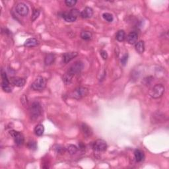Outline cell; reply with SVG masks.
I'll use <instances>...</instances> for the list:
<instances>
[{"label": "cell", "instance_id": "7", "mask_svg": "<svg viewBox=\"0 0 169 169\" xmlns=\"http://www.w3.org/2000/svg\"><path fill=\"white\" fill-rule=\"evenodd\" d=\"M93 149L95 151L104 152L107 149V143L105 140L98 139L95 142Z\"/></svg>", "mask_w": 169, "mask_h": 169}, {"label": "cell", "instance_id": "2", "mask_svg": "<svg viewBox=\"0 0 169 169\" xmlns=\"http://www.w3.org/2000/svg\"><path fill=\"white\" fill-rule=\"evenodd\" d=\"M30 116L31 120H35L41 116L42 113V108L41 105L38 102H34L30 105L29 108Z\"/></svg>", "mask_w": 169, "mask_h": 169}, {"label": "cell", "instance_id": "24", "mask_svg": "<svg viewBox=\"0 0 169 169\" xmlns=\"http://www.w3.org/2000/svg\"><path fill=\"white\" fill-rule=\"evenodd\" d=\"M27 147L32 151H35L37 149V143L34 140H30L28 142Z\"/></svg>", "mask_w": 169, "mask_h": 169}, {"label": "cell", "instance_id": "1", "mask_svg": "<svg viewBox=\"0 0 169 169\" xmlns=\"http://www.w3.org/2000/svg\"><path fill=\"white\" fill-rule=\"evenodd\" d=\"M83 67V63L81 61H77L73 64L64 75L63 81L64 83L66 84H69L71 83L74 76L79 74L82 71Z\"/></svg>", "mask_w": 169, "mask_h": 169}, {"label": "cell", "instance_id": "4", "mask_svg": "<svg viewBox=\"0 0 169 169\" xmlns=\"http://www.w3.org/2000/svg\"><path fill=\"white\" fill-rule=\"evenodd\" d=\"M89 94V90L86 87H80L75 89L70 93V97L75 98L76 100H79Z\"/></svg>", "mask_w": 169, "mask_h": 169}, {"label": "cell", "instance_id": "32", "mask_svg": "<svg viewBox=\"0 0 169 169\" xmlns=\"http://www.w3.org/2000/svg\"><path fill=\"white\" fill-rule=\"evenodd\" d=\"M100 55L101 57H102L104 60H106L107 58H108V53H107L106 51H105V50H101Z\"/></svg>", "mask_w": 169, "mask_h": 169}, {"label": "cell", "instance_id": "19", "mask_svg": "<svg viewBox=\"0 0 169 169\" xmlns=\"http://www.w3.org/2000/svg\"><path fill=\"white\" fill-rule=\"evenodd\" d=\"M135 49H136V52L139 53V54H142L145 51V43L143 40H140L139 42H137L136 44V46H135Z\"/></svg>", "mask_w": 169, "mask_h": 169}, {"label": "cell", "instance_id": "5", "mask_svg": "<svg viewBox=\"0 0 169 169\" xmlns=\"http://www.w3.org/2000/svg\"><path fill=\"white\" fill-rule=\"evenodd\" d=\"M46 86V81L42 76H38L36 77L35 81L31 84V88L34 91H42Z\"/></svg>", "mask_w": 169, "mask_h": 169}, {"label": "cell", "instance_id": "25", "mask_svg": "<svg viewBox=\"0 0 169 169\" xmlns=\"http://www.w3.org/2000/svg\"><path fill=\"white\" fill-rule=\"evenodd\" d=\"M103 17L104 18L105 20H106L107 22H111L114 20L113 15H112V14L109 13H103Z\"/></svg>", "mask_w": 169, "mask_h": 169}, {"label": "cell", "instance_id": "31", "mask_svg": "<svg viewBox=\"0 0 169 169\" xmlns=\"http://www.w3.org/2000/svg\"><path fill=\"white\" fill-rule=\"evenodd\" d=\"M21 103L22 104V105L26 106V105H27L28 104V101H27V97L25 95H23L21 98Z\"/></svg>", "mask_w": 169, "mask_h": 169}, {"label": "cell", "instance_id": "16", "mask_svg": "<svg viewBox=\"0 0 169 169\" xmlns=\"http://www.w3.org/2000/svg\"><path fill=\"white\" fill-rule=\"evenodd\" d=\"M61 17L64 19V21H66V22H75L76 21V19H77V17L73 15L70 12L63 13L62 14H61Z\"/></svg>", "mask_w": 169, "mask_h": 169}, {"label": "cell", "instance_id": "30", "mask_svg": "<svg viewBox=\"0 0 169 169\" xmlns=\"http://www.w3.org/2000/svg\"><path fill=\"white\" fill-rule=\"evenodd\" d=\"M70 13H71L73 15L76 17L77 18V17L79 15H80L81 12H79V11L77 9H72L71 11H70Z\"/></svg>", "mask_w": 169, "mask_h": 169}, {"label": "cell", "instance_id": "14", "mask_svg": "<svg viewBox=\"0 0 169 169\" xmlns=\"http://www.w3.org/2000/svg\"><path fill=\"white\" fill-rule=\"evenodd\" d=\"M78 55L77 52H67L63 55V61L65 64L69 63Z\"/></svg>", "mask_w": 169, "mask_h": 169}, {"label": "cell", "instance_id": "20", "mask_svg": "<svg viewBox=\"0 0 169 169\" xmlns=\"http://www.w3.org/2000/svg\"><path fill=\"white\" fill-rule=\"evenodd\" d=\"M35 134L37 136H42L44 132V127L42 124L36 125L35 128Z\"/></svg>", "mask_w": 169, "mask_h": 169}, {"label": "cell", "instance_id": "21", "mask_svg": "<svg viewBox=\"0 0 169 169\" xmlns=\"http://www.w3.org/2000/svg\"><path fill=\"white\" fill-rule=\"evenodd\" d=\"M126 38V32L124 30H120L117 32L116 35V38L118 42H123Z\"/></svg>", "mask_w": 169, "mask_h": 169}, {"label": "cell", "instance_id": "18", "mask_svg": "<svg viewBox=\"0 0 169 169\" xmlns=\"http://www.w3.org/2000/svg\"><path fill=\"white\" fill-rule=\"evenodd\" d=\"M134 157L136 160L138 162H142L145 159V155L144 153L142 151L139 150V149H136L134 152Z\"/></svg>", "mask_w": 169, "mask_h": 169}, {"label": "cell", "instance_id": "29", "mask_svg": "<svg viewBox=\"0 0 169 169\" xmlns=\"http://www.w3.org/2000/svg\"><path fill=\"white\" fill-rule=\"evenodd\" d=\"M55 149H56V152L60 154H63L66 150V148L62 147V146H61V145H57V147L55 148Z\"/></svg>", "mask_w": 169, "mask_h": 169}, {"label": "cell", "instance_id": "9", "mask_svg": "<svg viewBox=\"0 0 169 169\" xmlns=\"http://www.w3.org/2000/svg\"><path fill=\"white\" fill-rule=\"evenodd\" d=\"M15 11L19 15L22 17L27 16L29 12V9L26 4L24 3H19L16 5Z\"/></svg>", "mask_w": 169, "mask_h": 169}, {"label": "cell", "instance_id": "22", "mask_svg": "<svg viewBox=\"0 0 169 169\" xmlns=\"http://www.w3.org/2000/svg\"><path fill=\"white\" fill-rule=\"evenodd\" d=\"M92 33L90 31H87V30H84V31H82L81 33V38L84 40H89L92 38Z\"/></svg>", "mask_w": 169, "mask_h": 169}, {"label": "cell", "instance_id": "11", "mask_svg": "<svg viewBox=\"0 0 169 169\" xmlns=\"http://www.w3.org/2000/svg\"><path fill=\"white\" fill-rule=\"evenodd\" d=\"M137 40H138V34L135 31L129 32L126 37V40L128 42V43L131 45L136 44L137 42Z\"/></svg>", "mask_w": 169, "mask_h": 169}, {"label": "cell", "instance_id": "26", "mask_svg": "<svg viewBox=\"0 0 169 169\" xmlns=\"http://www.w3.org/2000/svg\"><path fill=\"white\" fill-rule=\"evenodd\" d=\"M40 12L38 9H34L33 12H32V17H31L32 21H35L36 19H38L39 15H40Z\"/></svg>", "mask_w": 169, "mask_h": 169}, {"label": "cell", "instance_id": "3", "mask_svg": "<svg viewBox=\"0 0 169 169\" xmlns=\"http://www.w3.org/2000/svg\"><path fill=\"white\" fill-rule=\"evenodd\" d=\"M165 86L162 84H157L149 91V95L151 97L157 99V98H160L165 92Z\"/></svg>", "mask_w": 169, "mask_h": 169}, {"label": "cell", "instance_id": "28", "mask_svg": "<svg viewBox=\"0 0 169 169\" xmlns=\"http://www.w3.org/2000/svg\"><path fill=\"white\" fill-rule=\"evenodd\" d=\"M128 53H126V54L124 55L122 58H121V64H122V65H123L124 66H126L127 62H128Z\"/></svg>", "mask_w": 169, "mask_h": 169}, {"label": "cell", "instance_id": "15", "mask_svg": "<svg viewBox=\"0 0 169 169\" xmlns=\"http://www.w3.org/2000/svg\"><path fill=\"white\" fill-rule=\"evenodd\" d=\"M38 44H39V42L37 39L35 38H30L27 39V40H25L24 46L26 47L30 48V47L36 46L37 45H38Z\"/></svg>", "mask_w": 169, "mask_h": 169}, {"label": "cell", "instance_id": "10", "mask_svg": "<svg viewBox=\"0 0 169 169\" xmlns=\"http://www.w3.org/2000/svg\"><path fill=\"white\" fill-rule=\"evenodd\" d=\"M10 83L13 86L17 87H23L26 83V80L24 78L19 77H13L10 79Z\"/></svg>", "mask_w": 169, "mask_h": 169}, {"label": "cell", "instance_id": "13", "mask_svg": "<svg viewBox=\"0 0 169 169\" xmlns=\"http://www.w3.org/2000/svg\"><path fill=\"white\" fill-rule=\"evenodd\" d=\"M81 131H82L84 136L87 138L90 137L92 135V130L91 128L87 125V124L83 123L81 124Z\"/></svg>", "mask_w": 169, "mask_h": 169}, {"label": "cell", "instance_id": "27", "mask_svg": "<svg viewBox=\"0 0 169 169\" xmlns=\"http://www.w3.org/2000/svg\"><path fill=\"white\" fill-rule=\"evenodd\" d=\"M77 1L76 0H66V1H65V4H66L67 7H73L75 6V4H77Z\"/></svg>", "mask_w": 169, "mask_h": 169}, {"label": "cell", "instance_id": "23", "mask_svg": "<svg viewBox=\"0 0 169 169\" xmlns=\"http://www.w3.org/2000/svg\"><path fill=\"white\" fill-rule=\"evenodd\" d=\"M66 150L67 152H68L69 155H75L77 153V152L78 151V148L76 145L71 144L67 146L66 148Z\"/></svg>", "mask_w": 169, "mask_h": 169}, {"label": "cell", "instance_id": "17", "mask_svg": "<svg viewBox=\"0 0 169 169\" xmlns=\"http://www.w3.org/2000/svg\"><path fill=\"white\" fill-rule=\"evenodd\" d=\"M56 60V56L54 53H49L46 56V57L44 58V63L46 66H50L52 64L54 63Z\"/></svg>", "mask_w": 169, "mask_h": 169}, {"label": "cell", "instance_id": "12", "mask_svg": "<svg viewBox=\"0 0 169 169\" xmlns=\"http://www.w3.org/2000/svg\"><path fill=\"white\" fill-rule=\"evenodd\" d=\"M93 15V10L91 7H86L84 9L81 11L80 16L83 19H89L91 18Z\"/></svg>", "mask_w": 169, "mask_h": 169}, {"label": "cell", "instance_id": "33", "mask_svg": "<svg viewBox=\"0 0 169 169\" xmlns=\"http://www.w3.org/2000/svg\"><path fill=\"white\" fill-rule=\"evenodd\" d=\"M79 148L81 149V150H84V149H85V146H84L82 143H79Z\"/></svg>", "mask_w": 169, "mask_h": 169}, {"label": "cell", "instance_id": "8", "mask_svg": "<svg viewBox=\"0 0 169 169\" xmlns=\"http://www.w3.org/2000/svg\"><path fill=\"white\" fill-rule=\"evenodd\" d=\"M1 87L4 91L5 92H11L12 89L10 87V81L8 79L7 76L5 74V72L1 73Z\"/></svg>", "mask_w": 169, "mask_h": 169}, {"label": "cell", "instance_id": "6", "mask_svg": "<svg viewBox=\"0 0 169 169\" xmlns=\"http://www.w3.org/2000/svg\"><path fill=\"white\" fill-rule=\"evenodd\" d=\"M9 134L14 139V141H15V143L17 145L21 146L23 145L25 142V137L22 133L15 130H11L9 131Z\"/></svg>", "mask_w": 169, "mask_h": 169}]
</instances>
